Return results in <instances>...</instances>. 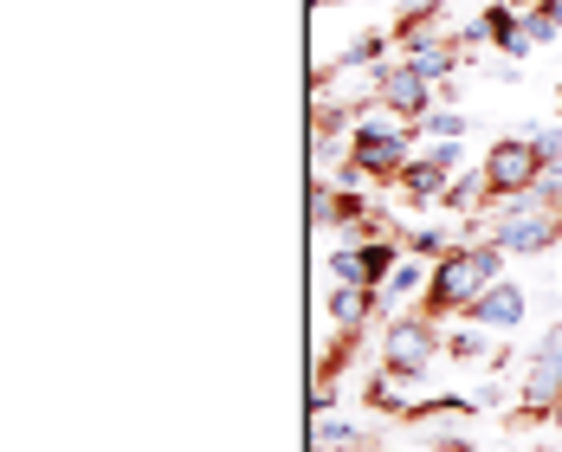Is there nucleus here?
<instances>
[{
	"label": "nucleus",
	"instance_id": "18",
	"mask_svg": "<svg viewBox=\"0 0 562 452\" xmlns=\"http://www.w3.org/2000/svg\"><path fill=\"white\" fill-rule=\"evenodd\" d=\"M369 452H407V447H369Z\"/></svg>",
	"mask_w": 562,
	"mask_h": 452
},
{
	"label": "nucleus",
	"instance_id": "8",
	"mask_svg": "<svg viewBox=\"0 0 562 452\" xmlns=\"http://www.w3.org/2000/svg\"><path fill=\"white\" fill-rule=\"evenodd\" d=\"M459 143H427V149H414L407 156V169L394 174V194L407 201V207H440V194H447V181L459 174Z\"/></svg>",
	"mask_w": 562,
	"mask_h": 452
},
{
	"label": "nucleus",
	"instance_id": "9",
	"mask_svg": "<svg viewBox=\"0 0 562 452\" xmlns=\"http://www.w3.org/2000/svg\"><path fill=\"white\" fill-rule=\"evenodd\" d=\"M524 317H530V284H517V279H498L472 310H465V324H479V330H492V337L524 330Z\"/></svg>",
	"mask_w": 562,
	"mask_h": 452
},
{
	"label": "nucleus",
	"instance_id": "17",
	"mask_svg": "<svg viewBox=\"0 0 562 452\" xmlns=\"http://www.w3.org/2000/svg\"><path fill=\"white\" fill-rule=\"evenodd\" d=\"M401 246L414 259H440V252H452V233L447 226H414V233H401Z\"/></svg>",
	"mask_w": 562,
	"mask_h": 452
},
{
	"label": "nucleus",
	"instance_id": "19",
	"mask_svg": "<svg viewBox=\"0 0 562 452\" xmlns=\"http://www.w3.org/2000/svg\"><path fill=\"white\" fill-rule=\"evenodd\" d=\"M557 111H562V84H557Z\"/></svg>",
	"mask_w": 562,
	"mask_h": 452
},
{
	"label": "nucleus",
	"instance_id": "5",
	"mask_svg": "<svg viewBox=\"0 0 562 452\" xmlns=\"http://www.w3.org/2000/svg\"><path fill=\"white\" fill-rule=\"evenodd\" d=\"M557 400H562V317L543 324V337L524 349V382H517L510 420H517V427H537V420H550Z\"/></svg>",
	"mask_w": 562,
	"mask_h": 452
},
{
	"label": "nucleus",
	"instance_id": "10",
	"mask_svg": "<svg viewBox=\"0 0 562 452\" xmlns=\"http://www.w3.org/2000/svg\"><path fill=\"white\" fill-rule=\"evenodd\" d=\"M324 317H330L337 330H375V324H382V297H375L369 284H330V291H324Z\"/></svg>",
	"mask_w": 562,
	"mask_h": 452
},
{
	"label": "nucleus",
	"instance_id": "15",
	"mask_svg": "<svg viewBox=\"0 0 562 452\" xmlns=\"http://www.w3.org/2000/svg\"><path fill=\"white\" fill-rule=\"evenodd\" d=\"M485 337H492V330H479V324H465V317L447 324V362H485V355H498Z\"/></svg>",
	"mask_w": 562,
	"mask_h": 452
},
{
	"label": "nucleus",
	"instance_id": "12",
	"mask_svg": "<svg viewBox=\"0 0 562 452\" xmlns=\"http://www.w3.org/2000/svg\"><path fill=\"white\" fill-rule=\"evenodd\" d=\"M492 207V188H485V169H459L440 194V214H485Z\"/></svg>",
	"mask_w": 562,
	"mask_h": 452
},
{
	"label": "nucleus",
	"instance_id": "14",
	"mask_svg": "<svg viewBox=\"0 0 562 452\" xmlns=\"http://www.w3.org/2000/svg\"><path fill=\"white\" fill-rule=\"evenodd\" d=\"M311 447H324V452H369V433H362L356 420H330V414H317V420H311Z\"/></svg>",
	"mask_w": 562,
	"mask_h": 452
},
{
	"label": "nucleus",
	"instance_id": "3",
	"mask_svg": "<svg viewBox=\"0 0 562 452\" xmlns=\"http://www.w3.org/2000/svg\"><path fill=\"white\" fill-rule=\"evenodd\" d=\"M440 362H447V324L427 317L420 304L389 310V317L375 324V369H382V375L407 382V388H420Z\"/></svg>",
	"mask_w": 562,
	"mask_h": 452
},
{
	"label": "nucleus",
	"instance_id": "1",
	"mask_svg": "<svg viewBox=\"0 0 562 452\" xmlns=\"http://www.w3.org/2000/svg\"><path fill=\"white\" fill-rule=\"evenodd\" d=\"M505 246L498 239H452V252H440L434 259V272H427V291H420V310L427 317H440V324H459L492 284L505 279Z\"/></svg>",
	"mask_w": 562,
	"mask_h": 452
},
{
	"label": "nucleus",
	"instance_id": "2",
	"mask_svg": "<svg viewBox=\"0 0 562 452\" xmlns=\"http://www.w3.org/2000/svg\"><path fill=\"white\" fill-rule=\"evenodd\" d=\"M485 239H498L510 259H543L550 246H562V174H543L530 194L517 201H492L485 214Z\"/></svg>",
	"mask_w": 562,
	"mask_h": 452
},
{
	"label": "nucleus",
	"instance_id": "6",
	"mask_svg": "<svg viewBox=\"0 0 562 452\" xmlns=\"http://www.w3.org/2000/svg\"><path fill=\"white\" fill-rule=\"evenodd\" d=\"M369 84H375V111L401 116V123H427V111L440 104V84H434L420 65H407L401 53L382 58V65L369 71Z\"/></svg>",
	"mask_w": 562,
	"mask_h": 452
},
{
	"label": "nucleus",
	"instance_id": "11",
	"mask_svg": "<svg viewBox=\"0 0 562 452\" xmlns=\"http://www.w3.org/2000/svg\"><path fill=\"white\" fill-rule=\"evenodd\" d=\"M427 272H434V259H414V252H407V259H401V265L389 272V284L375 291V297H382V317H389V310H407V304H420V291H427Z\"/></svg>",
	"mask_w": 562,
	"mask_h": 452
},
{
	"label": "nucleus",
	"instance_id": "4",
	"mask_svg": "<svg viewBox=\"0 0 562 452\" xmlns=\"http://www.w3.org/2000/svg\"><path fill=\"white\" fill-rule=\"evenodd\" d=\"M414 136H420V123H401L389 111H362L356 129H349V169L362 181H375V188H394V174L407 169V156L420 149Z\"/></svg>",
	"mask_w": 562,
	"mask_h": 452
},
{
	"label": "nucleus",
	"instance_id": "7",
	"mask_svg": "<svg viewBox=\"0 0 562 452\" xmlns=\"http://www.w3.org/2000/svg\"><path fill=\"white\" fill-rule=\"evenodd\" d=\"M485 188H492V201H517V194H530L537 181H543V156H537V143L517 129V136H492V149H485Z\"/></svg>",
	"mask_w": 562,
	"mask_h": 452
},
{
	"label": "nucleus",
	"instance_id": "13",
	"mask_svg": "<svg viewBox=\"0 0 562 452\" xmlns=\"http://www.w3.org/2000/svg\"><path fill=\"white\" fill-rule=\"evenodd\" d=\"M362 407L375 414V420H407L414 414V400H407V382H394V375H369V388H362Z\"/></svg>",
	"mask_w": 562,
	"mask_h": 452
},
{
	"label": "nucleus",
	"instance_id": "16",
	"mask_svg": "<svg viewBox=\"0 0 562 452\" xmlns=\"http://www.w3.org/2000/svg\"><path fill=\"white\" fill-rule=\"evenodd\" d=\"M465 129H472V123H465V111H459V104H434V111H427V123H420V136H427V143H459Z\"/></svg>",
	"mask_w": 562,
	"mask_h": 452
}]
</instances>
